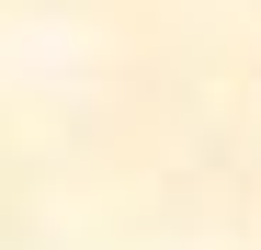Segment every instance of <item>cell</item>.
<instances>
[]
</instances>
